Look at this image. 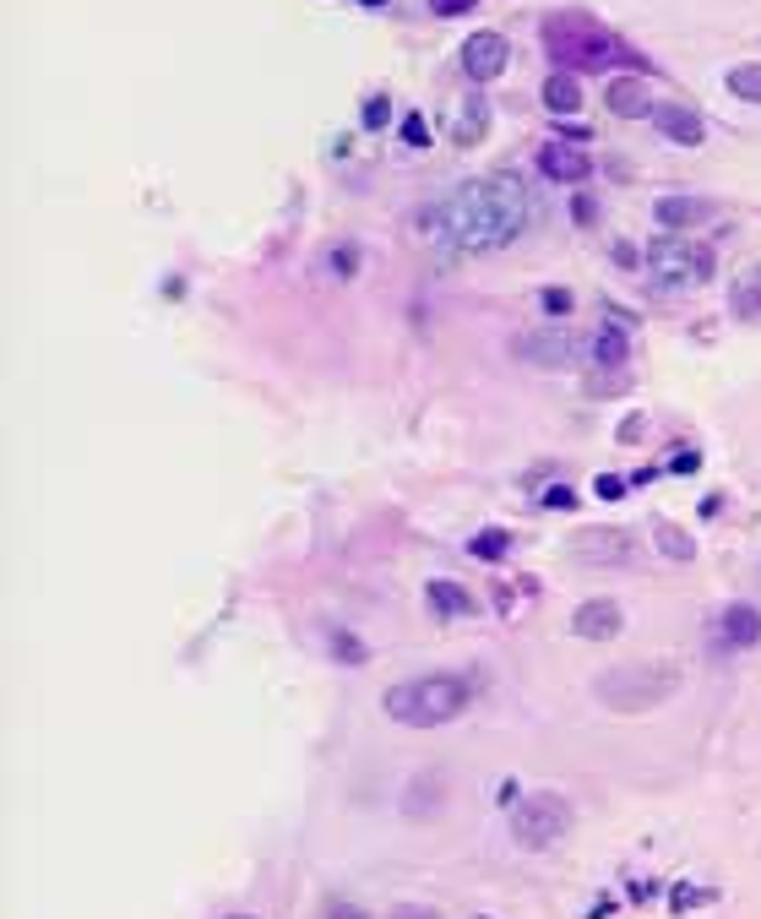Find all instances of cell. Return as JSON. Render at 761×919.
Here are the masks:
<instances>
[{
	"instance_id": "6da1fadb",
	"label": "cell",
	"mask_w": 761,
	"mask_h": 919,
	"mask_svg": "<svg viewBox=\"0 0 761 919\" xmlns=\"http://www.w3.org/2000/svg\"><path fill=\"white\" fill-rule=\"evenodd\" d=\"M533 223V191L522 186V175L496 169V175H473L462 186H451L419 212V234L441 251H468V257H490L507 251L528 234Z\"/></svg>"
},
{
	"instance_id": "7a4b0ae2",
	"label": "cell",
	"mask_w": 761,
	"mask_h": 919,
	"mask_svg": "<svg viewBox=\"0 0 761 919\" xmlns=\"http://www.w3.org/2000/svg\"><path fill=\"white\" fill-rule=\"evenodd\" d=\"M544 55L555 61V71H647V61L636 55L632 44L615 33V28H604L598 17H587V11H555V17H544Z\"/></svg>"
},
{
	"instance_id": "3957f363",
	"label": "cell",
	"mask_w": 761,
	"mask_h": 919,
	"mask_svg": "<svg viewBox=\"0 0 761 919\" xmlns=\"http://www.w3.org/2000/svg\"><path fill=\"white\" fill-rule=\"evenodd\" d=\"M473 702V686L462 675H419V680H397L386 691V719L408 723V729H436L451 723Z\"/></svg>"
},
{
	"instance_id": "277c9868",
	"label": "cell",
	"mask_w": 761,
	"mask_h": 919,
	"mask_svg": "<svg viewBox=\"0 0 761 919\" xmlns=\"http://www.w3.org/2000/svg\"><path fill=\"white\" fill-rule=\"evenodd\" d=\"M680 691V669L675 664H615L593 680V697L609 713H647L658 702H669Z\"/></svg>"
},
{
	"instance_id": "5b68a950",
	"label": "cell",
	"mask_w": 761,
	"mask_h": 919,
	"mask_svg": "<svg viewBox=\"0 0 761 919\" xmlns=\"http://www.w3.org/2000/svg\"><path fill=\"white\" fill-rule=\"evenodd\" d=\"M647 278H653V289H664V294H691V289H707L712 283V272H718V257L697 246V240H686V234H658L653 246H647Z\"/></svg>"
},
{
	"instance_id": "8992f818",
	"label": "cell",
	"mask_w": 761,
	"mask_h": 919,
	"mask_svg": "<svg viewBox=\"0 0 761 919\" xmlns=\"http://www.w3.org/2000/svg\"><path fill=\"white\" fill-rule=\"evenodd\" d=\"M571 833V805L561 794H528V800H517L511 805V838L522 844V849H550V844H561Z\"/></svg>"
},
{
	"instance_id": "52a82bcc",
	"label": "cell",
	"mask_w": 761,
	"mask_h": 919,
	"mask_svg": "<svg viewBox=\"0 0 761 919\" xmlns=\"http://www.w3.org/2000/svg\"><path fill=\"white\" fill-rule=\"evenodd\" d=\"M571 555L582 566H626L632 561V533L626 528H576Z\"/></svg>"
},
{
	"instance_id": "ba28073f",
	"label": "cell",
	"mask_w": 761,
	"mask_h": 919,
	"mask_svg": "<svg viewBox=\"0 0 761 919\" xmlns=\"http://www.w3.org/2000/svg\"><path fill=\"white\" fill-rule=\"evenodd\" d=\"M511 61V44L507 33H496V28H484V33H473L468 44H462V71H468V82H496Z\"/></svg>"
},
{
	"instance_id": "9c48e42d",
	"label": "cell",
	"mask_w": 761,
	"mask_h": 919,
	"mask_svg": "<svg viewBox=\"0 0 761 919\" xmlns=\"http://www.w3.org/2000/svg\"><path fill=\"white\" fill-rule=\"evenodd\" d=\"M621 631H626V615L615 598H587L571 615V637H582V643H615Z\"/></svg>"
},
{
	"instance_id": "30bf717a",
	"label": "cell",
	"mask_w": 761,
	"mask_h": 919,
	"mask_svg": "<svg viewBox=\"0 0 761 919\" xmlns=\"http://www.w3.org/2000/svg\"><path fill=\"white\" fill-rule=\"evenodd\" d=\"M647 121L658 126L664 142H675V147H701V136H707V126H701V115L691 104H653Z\"/></svg>"
},
{
	"instance_id": "8fae6325",
	"label": "cell",
	"mask_w": 761,
	"mask_h": 919,
	"mask_svg": "<svg viewBox=\"0 0 761 919\" xmlns=\"http://www.w3.org/2000/svg\"><path fill=\"white\" fill-rule=\"evenodd\" d=\"M517 354H522L528 365H544V370H555V365H571V359L582 354V343H576L571 332H528V337L517 343Z\"/></svg>"
},
{
	"instance_id": "7c38bea8",
	"label": "cell",
	"mask_w": 761,
	"mask_h": 919,
	"mask_svg": "<svg viewBox=\"0 0 761 919\" xmlns=\"http://www.w3.org/2000/svg\"><path fill=\"white\" fill-rule=\"evenodd\" d=\"M604 109H609V115H621V121H642V115H653L647 87H642V76H636V71H621V76H609V82H604Z\"/></svg>"
},
{
	"instance_id": "4fadbf2b",
	"label": "cell",
	"mask_w": 761,
	"mask_h": 919,
	"mask_svg": "<svg viewBox=\"0 0 761 919\" xmlns=\"http://www.w3.org/2000/svg\"><path fill=\"white\" fill-rule=\"evenodd\" d=\"M539 169H544L550 180H561V186H582V180L593 175V158H587L582 147H566V142H550V147L539 153Z\"/></svg>"
},
{
	"instance_id": "5bb4252c",
	"label": "cell",
	"mask_w": 761,
	"mask_h": 919,
	"mask_svg": "<svg viewBox=\"0 0 761 919\" xmlns=\"http://www.w3.org/2000/svg\"><path fill=\"white\" fill-rule=\"evenodd\" d=\"M718 626H723V643H729V648H757L761 643V609L757 604H729Z\"/></svg>"
},
{
	"instance_id": "9a60e30c",
	"label": "cell",
	"mask_w": 761,
	"mask_h": 919,
	"mask_svg": "<svg viewBox=\"0 0 761 919\" xmlns=\"http://www.w3.org/2000/svg\"><path fill=\"white\" fill-rule=\"evenodd\" d=\"M587 359L604 365V370H626V359H632V337H626L621 327H598L593 332V343H587Z\"/></svg>"
},
{
	"instance_id": "2e32d148",
	"label": "cell",
	"mask_w": 761,
	"mask_h": 919,
	"mask_svg": "<svg viewBox=\"0 0 761 919\" xmlns=\"http://www.w3.org/2000/svg\"><path fill=\"white\" fill-rule=\"evenodd\" d=\"M729 311H734L740 322H761V262L746 267V272L729 283Z\"/></svg>"
},
{
	"instance_id": "e0dca14e",
	"label": "cell",
	"mask_w": 761,
	"mask_h": 919,
	"mask_svg": "<svg viewBox=\"0 0 761 919\" xmlns=\"http://www.w3.org/2000/svg\"><path fill=\"white\" fill-rule=\"evenodd\" d=\"M712 207L707 201H697V197H658L653 201V218L664 223V229H691V223H701Z\"/></svg>"
},
{
	"instance_id": "ac0fdd59",
	"label": "cell",
	"mask_w": 761,
	"mask_h": 919,
	"mask_svg": "<svg viewBox=\"0 0 761 919\" xmlns=\"http://www.w3.org/2000/svg\"><path fill=\"white\" fill-rule=\"evenodd\" d=\"M544 109L550 115H576L582 109V82L571 71H550L544 76Z\"/></svg>"
},
{
	"instance_id": "d6986e66",
	"label": "cell",
	"mask_w": 761,
	"mask_h": 919,
	"mask_svg": "<svg viewBox=\"0 0 761 919\" xmlns=\"http://www.w3.org/2000/svg\"><path fill=\"white\" fill-rule=\"evenodd\" d=\"M425 598H430V609H436V615H446V620H451V615H473V593L457 588L451 577H436V583H425Z\"/></svg>"
},
{
	"instance_id": "ffe728a7",
	"label": "cell",
	"mask_w": 761,
	"mask_h": 919,
	"mask_svg": "<svg viewBox=\"0 0 761 919\" xmlns=\"http://www.w3.org/2000/svg\"><path fill=\"white\" fill-rule=\"evenodd\" d=\"M484 132H490V104H484V98H468L462 115H457V126H451V142H457V147H479Z\"/></svg>"
},
{
	"instance_id": "44dd1931",
	"label": "cell",
	"mask_w": 761,
	"mask_h": 919,
	"mask_svg": "<svg viewBox=\"0 0 761 919\" xmlns=\"http://www.w3.org/2000/svg\"><path fill=\"white\" fill-rule=\"evenodd\" d=\"M723 82H729V93H734V98L761 104V61H740V66H729V71H723Z\"/></svg>"
},
{
	"instance_id": "7402d4cb",
	"label": "cell",
	"mask_w": 761,
	"mask_h": 919,
	"mask_svg": "<svg viewBox=\"0 0 761 919\" xmlns=\"http://www.w3.org/2000/svg\"><path fill=\"white\" fill-rule=\"evenodd\" d=\"M653 544H658L669 561H691V555H697L691 533H686V528H675V523H653Z\"/></svg>"
},
{
	"instance_id": "603a6c76",
	"label": "cell",
	"mask_w": 761,
	"mask_h": 919,
	"mask_svg": "<svg viewBox=\"0 0 761 919\" xmlns=\"http://www.w3.org/2000/svg\"><path fill=\"white\" fill-rule=\"evenodd\" d=\"M441 773H430V784L425 779H414L408 789V816H436V805H441Z\"/></svg>"
},
{
	"instance_id": "cb8c5ba5",
	"label": "cell",
	"mask_w": 761,
	"mask_h": 919,
	"mask_svg": "<svg viewBox=\"0 0 761 919\" xmlns=\"http://www.w3.org/2000/svg\"><path fill=\"white\" fill-rule=\"evenodd\" d=\"M511 550V533L507 528H479L473 539H468V555H479V561H501Z\"/></svg>"
},
{
	"instance_id": "d4e9b609",
	"label": "cell",
	"mask_w": 761,
	"mask_h": 919,
	"mask_svg": "<svg viewBox=\"0 0 761 919\" xmlns=\"http://www.w3.org/2000/svg\"><path fill=\"white\" fill-rule=\"evenodd\" d=\"M326 654L337 658V664H365L371 658V648L354 637V631H332V643H326Z\"/></svg>"
},
{
	"instance_id": "484cf974",
	"label": "cell",
	"mask_w": 761,
	"mask_h": 919,
	"mask_svg": "<svg viewBox=\"0 0 761 919\" xmlns=\"http://www.w3.org/2000/svg\"><path fill=\"white\" fill-rule=\"evenodd\" d=\"M626 387H632L626 370H604V376H587V382H582V393L587 397H621Z\"/></svg>"
},
{
	"instance_id": "4316f807",
	"label": "cell",
	"mask_w": 761,
	"mask_h": 919,
	"mask_svg": "<svg viewBox=\"0 0 761 919\" xmlns=\"http://www.w3.org/2000/svg\"><path fill=\"white\" fill-rule=\"evenodd\" d=\"M712 898H718L712 887H686V881H680V887L669 892V909H675V915H686V909H701V904H712Z\"/></svg>"
},
{
	"instance_id": "83f0119b",
	"label": "cell",
	"mask_w": 761,
	"mask_h": 919,
	"mask_svg": "<svg viewBox=\"0 0 761 919\" xmlns=\"http://www.w3.org/2000/svg\"><path fill=\"white\" fill-rule=\"evenodd\" d=\"M539 305L550 311V316H571V305H576V294L571 289H561V283H550L544 294H539Z\"/></svg>"
},
{
	"instance_id": "f1b7e54d",
	"label": "cell",
	"mask_w": 761,
	"mask_h": 919,
	"mask_svg": "<svg viewBox=\"0 0 761 919\" xmlns=\"http://www.w3.org/2000/svg\"><path fill=\"white\" fill-rule=\"evenodd\" d=\"M642 436H647V414H626V419H621V430H615V441H621V447H636Z\"/></svg>"
},
{
	"instance_id": "f546056e",
	"label": "cell",
	"mask_w": 761,
	"mask_h": 919,
	"mask_svg": "<svg viewBox=\"0 0 761 919\" xmlns=\"http://www.w3.org/2000/svg\"><path fill=\"white\" fill-rule=\"evenodd\" d=\"M664 468H669V473H697V468H701V452H697V447H675Z\"/></svg>"
},
{
	"instance_id": "4dcf8cb0",
	"label": "cell",
	"mask_w": 761,
	"mask_h": 919,
	"mask_svg": "<svg viewBox=\"0 0 761 919\" xmlns=\"http://www.w3.org/2000/svg\"><path fill=\"white\" fill-rule=\"evenodd\" d=\"M539 507H544V512H571V507H576V495H571L566 484H550V490L539 495Z\"/></svg>"
},
{
	"instance_id": "1f68e13d",
	"label": "cell",
	"mask_w": 761,
	"mask_h": 919,
	"mask_svg": "<svg viewBox=\"0 0 761 919\" xmlns=\"http://www.w3.org/2000/svg\"><path fill=\"white\" fill-rule=\"evenodd\" d=\"M359 121H365V132H380V126H386V121H392V104H386V98H371V104H365V115H359Z\"/></svg>"
},
{
	"instance_id": "d6a6232c",
	"label": "cell",
	"mask_w": 761,
	"mask_h": 919,
	"mask_svg": "<svg viewBox=\"0 0 761 919\" xmlns=\"http://www.w3.org/2000/svg\"><path fill=\"white\" fill-rule=\"evenodd\" d=\"M403 142H408V147H430V126H425L419 115H408V121H403Z\"/></svg>"
},
{
	"instance_id": "836d02e7",
	"label": "cell",
	"mask_w": 761,
	"mask_h": 919,
	"mask_svg": "<svg viewBox=\"0 0 761 919\" xmlns=\"http://www.w3.org/2000/svg\"><path fill=\"white\" fill-rule=\"evenodd\" d=\"M593 490H598V501H621V495H626V479H615V473H598V484H593Z\"/></svg>"
},
{
	"instance_id": "e575fe53",
	"label": "cell",
	"mask_w": 761,
	"mask_h": 919,
	"mask_svg": "<svg viewBox=\"0 0 761 919\" xmlns=\"http://www.w3.org/2000/svg\"><path fill=\"white\" fill-rule=\"evenodd\" d=\"M479 0H430V11L436 17H462V11H473Z\"/></svg>"
},
{
	"instance_id": "d590c367",
	"label": "cell",
	"mask_w": 761,
	"mask_h": 919,
	"mask_svg": "<svg viewBox=\"0 0 761 919\" xmlns=\"http://www.w3.org/2000/svg\"><path fill=\"white\" fill-rule=\"evenodd\" d=\"M392 919H441V915H436V909H419V904H397Z\"/></svg>"
},
{
	"instance_id": "8d00e7d4",
	"label": "cell",
	"mask_w": 761,
	"mask_h": 919,
	"mask_svg": "<svg viewBox=\"0 0 761 919\" xmlns=\"http://www.w3.org/2000/svg\"><path fill=\"white\" fill-rule=\"evenodd\" d=\"M365 6H386V0H365Z\"/></svg>"
},
{
	"instance_id": "74e56055",
	"label": "cell",
	"mask_w": 761,
	"mask_h": 919,
	"mask_svg": "<svg viewBox=\"0 0 761 919\" xmlns=\"http://www.w3.org/2000/svg\"><path fill=\"white\" fill-rule=\"evenodd\" d=\"M343 919H359V915H348V909H343Z\"/></svg>"
},
{
	"instance_id": "f35d334b",
	"label": "cell",
	"mask_w": 761,
	"mask_h": 919,
	"mask_svg": "<svg viewBox=\"0 0 761 919\" xmlns=\"http://www.w3.org/2000/svg\"><path fill=\"white\" fill-rule=\"evenodd\" d=\"M234 919H251V915H234Z\"/></svg>"
}]
</instances>
